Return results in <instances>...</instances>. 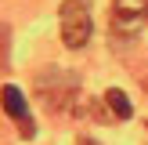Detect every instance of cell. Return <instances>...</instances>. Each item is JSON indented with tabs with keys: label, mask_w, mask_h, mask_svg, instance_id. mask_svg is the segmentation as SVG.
<instances>
[{
	"label": "cell",
	"mask_w": 148,
	"mask_h": 145,
	"mask_svg": "<svg viewBox=\"0 0 148 145\" xmlns=\"http://www.w3.org/2000/svg\"><path fill=\"white\" fill-rule=\"evenodd\" d=\"M58 14H62V40L69 47H83L90 40V4L87 0H65Z\"/></svg>",
	"instance_id": "6da1fadb"
},
{
	"label": "cell",
	"mask_w": 148,
	"mask_h": 145,
	"mask_svg": "<svg viewBox=\"0 0 148 145\" xmlns=\"http://www.w3.org/2000/svg\"><path fill=\"white\" fill-rule=\"evenodd\" d=\"M112 33L134 36L148 26V0H112Z\"/></svg>",
	"instance_id": "7a4b0ae2"
},
{
	"label": "cell",
	"mask_w": 148,
	"mask_h": 145,
	"mask_svg": "<svg viewBox=\"0 0 148 145\" xmlns=\"http://www.w3.org/2000/svg\"><path fill=\"white\" fill-rule=\"evenodd\" d=\"M0 102H4V113L18 120L22 138H33V120H29V102H25V94H22L14 84H7L4 91H0Z\"/></svg>",
	"instance_id": "3957f363"
},
{
	"label": "cell",
	"mask_w": 148,
	"mask_h": 145,
	"mask_svg": "<svg viewBox=\"0 0 148 145\" xmlns=\"http://www.w3.org/2000/svg\"><path fill=\"white\" fill-rule=\"evenodd\" d=\"M105 102H108V113L116 116V120H130V113H134V109H130V98L123 91H105Z\"/></svg>",
	"instance_id": "277c9868"
},
{
	"label": "cell",
	"mask_w": 148,
	"mask_h": 145,
	"mask_svg": "<svg viewBox=\"0 0 148 145\" xmlns=\"http://www.w3.org/2000/svg\"><path fill=\"white\" fill-rule=\"evenodd\" d=\"M4 40H7V33L0 29V62H4V55H7V44H4Z\"/></svg>",
	"instance_id": "5b68a950"
}]
</instances>
